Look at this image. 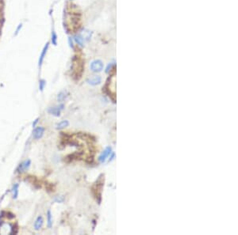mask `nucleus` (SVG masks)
Segmentation results:
<instances>
[{"label": "nucleus", "instance_id": "obj_1", "mask_svg": "<svg viewBox=\"0 0 238 235\" xmlns=\"http://www.w3.org/2000/svg\"><path fill=\"white\" fill-rule=\"evenodd\" d=\"M108 89H109V93L111 97V99L113 100L114 102H115L116 100V78L115 75H113L112 77L110 79L109 82V86H108Z\"/></svg>", "mask_w": 238, "mask_h": 235}, {"label": "nucleus", "instance_id": "obj_2", "mask_svg": "<svg viewBox=\"0 0 238 235\" xmlns=\"http://www.w3.org/2000/svg\"><path fill=\"white\" fill-rule=\"evenodd\" d=\"M103 67H104V64H103L102 60H100V59H95L90 64L91 71L95 72V73H99V72L102 71L103 70Z\"/></svg>", "mask_w": 238, "mask_h": 235}, {"label": "nucleus", "instance_id": "obj_3", "mask_svg": "<svg viewBox=\"0 0 238 235\" xmlns=\"http://www.w3.org/2000/svg\"><path fill=\"white\" fill-rule=\"evenodd\" d=\"M64 108H65V105L64 104H61V105H60L59 106H56V107H50V108L48 109V113L52 115V116L58 117V116H61V111L64 109Z\"/></svg>", "mask_w": 238, "mask_h": 235}, {"label": "nucleus", "instance_id": "obj_4", "mask_svg": "<svg viewBox=\"0 0 238 235\" xmlns=\"http://www.w3.org/2000/svg\"><path fill=\"white\" fill-rule=\"evenodd\" d=\"M48 48H49V42H47L44 46V48L42 49L41 54H40V56H39V59H38V67H41V66H42L43 63H44V58L46 57Z\"/></svg>", "mask_w": 238, "mask_h": 235}, {"label": "nucleus", "instance_id": "obj_5", "mask_svg": "<svg viewBox=\"0 0 238 235\" xmlns=\"http://www.w3.org/2000/svg\"><path fill=\"white\" fill-rule=\"evenodd\" d=\"M31 166V161L30 159H26L25 160L24 162H22V163L18 166L17 169V173L19 174H22V173H25L30 169V167Z\"/></svg>", "mask_w": 238, "mask_h": 235}, {"label": "nucleus", "instance_id": "obj_6", "mask_svg": "<svg viewBox=\"0 0 238 235\" xmlns=\"http://www.w3.org/2000/svg\"><path fill=\"white\" fill-rule=\"evenodd\" d=\"M111 153H112V148H111V147H106L105 150H103L102 153H101V154L99 155V162H101V163L105 162L106 160L108 158V157L110 156V154Z\"/></svg>", "mask_w": 238, "mask_h": 235}, {"label": "nucleus", "instance_id": "obj_7", "mask_svg": "<svg viewBox=\"0 0 238 235\" xmlns=\"http://www.w3.org/2000/svg\"><path fill=\"white\" fill-rule=\"evenodd\" d=\"M13 233V226L10 223H2L0 226V234H11Z\"/></svg>", "mask_w": 238, "mask_h": 235}, {"label": "nucleus", "instance_id": "obj_8", "mask_svg": "<svg viewBox=\"0 0 238 235\" xmlns=\"http://www.w3.org/2000/svg\"><path fill=\"white\" fill-rule=\"evenodd\" d=\"M44 133V128L43 127H38L34 130L33 132V138L34 140H38L41 139Z\"/></svg>", "mask_w": 238, "mask_h": 235}, {"label": "nucleus", "instance_id": "obj_9", "mask_svg": "<svg viewBox=\"0 0 238 235\" xmlns=\"http://www.w3.org/2000/svg\"><path fill=\"white\" fill-rule=\"evenodd\" d=\"M87 82L88 83L89 85L95 86V85H99L102 82V78L99 75H95V76H92L91 78H89L87 80Z\"/></svg>", "mask_w": 238, "mask_h": 235}, {"label": "nucleus", "instance_id": "obj_10", "mask_svg": "<svg viewBox=\"0 0 238 235\" xmlns=\"http://www.w3.org/2000/svg\"><path fill=\"white\" fill-rule=\"evenodd\" d=\"M43 224H44V219L42 218V216L39 215L38 218H36L35 222H34V230H40L41 229V227L43 226Z\"/></svg>", "mask_w": 238, "mask_h": 235}, {"label": "nucleus", "instance_id": "obj_11", "mask_svg": "<svg viewBox=\"0 0 238 235\" xmlns=\"http://www.w3.org/2000/svg\"><path fill=\"white\" fill-rule=\"evenodd\" d=\"M79 34L81 35V37L83 38L85 42L86 41H89L91 38V32L88 29H83Z\"/></svg>", "mask_w": 238, "mask_h": 235}, {"label": "nucleus", "instance_id": "obj_12", "mask_svg": "<svg viewBox=\"0 0 238 235\" xmlns=\"http://www.w3.org/2000/svg\"><path fill=\"white\" fill-rule=\"evenodd\" d=\"M68 96H69V93L67 90H62L58 93L57 101L59 102H62V101H64L65 100L67 99Z\"/></svg>", "mask_w": 238, "mask_h": 235}, {"label": "nucleus", "instance_id": "obj_13", "mask_svg": "<svg viewBox=\"0 0 238 235\" xmlns=\"http://www.w3.org/2000/svg\"><path fill=\"white\" fill-rule=\"evenodd\" d=\"M73 39H74V41H75L76 44H78L79 47H83V46H84V43H85V41H84L83 38L82 37L81 35L80 34L75 35V36H74V37H73Z\"/></svg>", "mask_w": 238, "mask_h": 235}, {"label": "nucleus", "instance_id": "obj_14", "mask_svg": "<svg viewBox=\"0 0 238 235\" xmlns=\"http://www.w3.org/2000/svg\"><path fill=\"white\" fill-rule=\"evenodd\" d=\"M68 125H69V121L67 120H62L61 122L58 123L56 127V129L62 130L65 128L68 127Z\"/></svg>", "mask_w": 238, "mask_h": 235}, {"label": "nucleus", "instance_id": "obj_15", "mask_svg": "<svg viewBox=\"0 0 238 235\" xmlns=\"http://www.w3.org/2000/svg\"><path fill=\"white\" fill-rule=\"evenodd\" d=\"M19 184L17 183H15V184L13 185L12 187V194H13V199H17V196H18V192H19Z\"/></svg>", "mask_w": 238, "mask_h": 235}, {"label": "nucleus", "instance_id": "obj_16", "mask_svg": "<svg viewBox=\"0 0 238 235\" xmlns=\"http://www.w3.org/2000/svg\"><path fill=\"white\" fill-rule=\"evenodd\" d=\"M46 217H47V225L48 228H51L52 226V215L50 210H48L47 211V214H46Z\"/></svg>", "mask_w": 238, "mask_h": 235}, {"label": "nucleus", "instance_id": "obj_17", "mask_svg": "<svg viewBox=\"0 0 238 235\" xmlns=\"http://www.w3.org/2000/svg\"><path fill=\"white\" fill-rule=\"evenodd\" d=\"M57 34H56V31H55V29H53L52 30V33H51V43L54 46H56V45H57Z\"/></svg>", "mask_w": 238, "mask_h": 235}, {"label": "nucleus", "instance_id": "obj_18", "mask_svg": "<svg viewBox=\"0 0 238 235\" xmlns=\"http://www.w3.org/2000/svg\"><path fill=\"white\" fill-rule=\"evenodd\" d=\"M45 85H46V81L44 80V79H40L39 80V90L41 91V92H43L44 89V87H45Z\"/></svg>", "mask_w": 238, "mask_h": 235}, {"label": "nucleus", "instance_id": "obj_19", "mask_svg": "<svg viewBox=\"0 0 238 235\" xmlns=\"http://www.w3.org/2000/svg\"><path fill=\"white\" fill-rule=\"evenodd\" d=\"M22 28H23V23H19L18 25L17 26V28H16L15 31H14V36H17V35L19 34L21 30L22 29Z\"/></svg>", "mask_w": 238, "mask_h": 235}, {"label": "nucleus", "instance_id": "obj_20", "mask_svg": "<svg viewBox=\"0 0 238 235\" xmlns=\"http://www.w3.org/2000/svg\"><path fill=\"white\" fill-rule=\"evenodd\" d=\"M65 197L63 196H56L54 199V201L56 203H63L65 201Z\"/></svg>", "mask_w": 238, "mask_h": 235}, {"label": "nucleus", "instance_id": "obj_21", "mask_svg": "<svg viewBox=\"0 0 238 235\" xmlns=\"http://www.w3.org/2000/svg\"><path fill=\"white\" fill-rule=\"evenodd\" d=\"M68 44H69V46H70L71 48H74V39H73V37H68Z\"/></svg>", "mask_w": 238, "mask_h": 235}, {"label": "nucleus", "instance_id": "obj_22", "mask_svg": "<svg viewBox=\"0 0 238 235\" xmlns=\"http://www.w3.org/2000/svg\"><path fill=\"white\" fill-rule=\"evenodd\" d=\"M113 66V63H110L109 65H108V67H107V68H106V73H108V72L111 70V67H112Z\"/></svg>", "mask_w": 238, "mask_h": 235}, {"label": "nucleus", "instance_id": "obj_23", "mask_svg": "<svg viewBox=\"0 0 238 235\" xmlns=\"http://www.w3.org/2000/svg\"><path fill=\"white\" fill-rule=\"evenodd\" d=\"M38 121H39V118H37V119L34 120V122L33 123V128H36V125H37Z\"/></svg>", "mask_w": 238, "mask_h": 235}]
</instances>
